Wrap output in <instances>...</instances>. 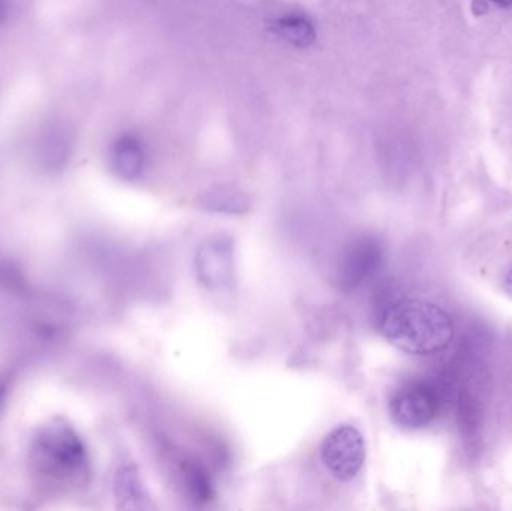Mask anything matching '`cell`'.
I'll list each match as a JSON object with an SVG mask.
<instances>
[{
  "instance_id": "6da1fadb",
  "label": "cell",
  "mask_w": 512,
  "mask_h": 511,
  "mask_svg": "<svg viewBox=\"0 0 512 511\" xmlns=\"http://www.w3.org/2000/svg\"><path fill=\"white\" fill-rule=\"evenodd\" d=\"M384 338L411 356H435L453 344V318L441 306L421 299L391 303L379 321Z\"/></svg>"
},
{
  "instance_id": "7a4b0ae2",
  "label": "cell",
  "mask_w": 512,
  "mask_h": 511,
  "mask_svg": "<svg viewBox=\"0 0 512 511\" xmlns=\"http://www.w3.org/2000/svg\"><path fill=\"white\" fill-rule=\"evenodd\" d=\"M36 470L45 476L71 477L87 465L83 441L62 422H53L39 432L32 447Z\"/></svg>"
},
{
  "instance_id": "3957f363",
  "label": "cell",
  "mask_w": 512,
  "mask_h": 511,
  "mask_svg": "<svg viewBox=\"0 0 512 511\" xmlns=\"http://www.w3.org/2000/svg\"><path fill=\"white\" fill-rule=\"evenodd\" d=\"M442 396L438 387L427 381L405 384L391 396L388 410L397 426L409 431L427 428L439 416Z\"/></svg>"
},
{
  "instance_id": "277c9868",
  "label": "cell",
  "mask_w": 512,
  "mask_h": 511,
  "mask_svg": "<svg viewBox=\"0 0 512 511\" xmlns=\"http://www.w3.org/2000/svg\"><path fill=\"white\" fill-rule=\"evenodd\" d=\"M321 459L337 480L351 482L366 461V441L354 426H337L322 441Z\"/></svg>"
},
{
  "instance_id": "5b68a950",
  "label": "cell",
  "mask_w": 512,
  "mask_h": 511,
  "mask_svg": "<svg viewBox=\"0 0 512 511\" xmlns=\"http://www.w3.org/2000/svg\"><path fill=\"white\" fill-rule=\"evenodd\" d=\"M195 275L207 290L230 288L236 275L233 240L218 236L201 243L195 254Z\"/></svg>"
},
{
  "instance_id": "8992f818",
  "label": "cell",
  "mask_w": 512,
  "mask_h": 511,
  "mask_svg": "<svg viewBox=\"0 0 512 511\" xmlns=\"http://www.w3.org/2000/svg\"><path fill=\"white\" fill-rule=\"evenodd\" d=\"M382 258L384 254L378 240L373 237L354 240L340 257L336 284L345 293L357 290L378 272Z\"/></svg>"
},
{
  "instance_id": "52a82bcc",
  "label": "cell",
  "mask_w": 512,
  "mask_h": 511,
  "mask_svg": "<svg viewBox=\"0 0 512 511\" xmlns=\"http://www.w3.org/2000/svg\"><path fill=\"white\" fill-rule=\"evenodd\" d=\"M111 162L122 179L137 180L146 167V149L140 138L132 134L117 138L111 147Z\"/></svg>"
},
{
  "instance_id": "ba28073f",
  "label": "cell",
  "mask_w": 512,
  "mask_h": 511,
  "mask_svg": "<svg viewBox=\"0 0 512 511\" xmlns=\"http://www.w3.org/2000/svg\"><path fill=\"white\" fill-rule=\"evenodd\" d=\"M271 29L280 39L298 48L309 47L316 39L315 24L307 15L298 12L276 18Z\"/></svg>"
},
{
  "instance_id": "9c48e42d",
  "label": "cell",
  "mask_w": 512,
  "mask_h": 511,
  "mask_svg": "<svg viewBox=\"0 0 512 511\" xmlns=\"http://www.w3.org/2000/svg\"><path fill=\"white\" fill-rule=\"evenodd\" d=\"M180 479H182L183 488L188 492L192 501L198 504H206L212 501L213 485L206 468L195 461V459H183L180 462Z\"/></svg>"
},
{
  "instance_id": "30bf717a",
  "label": "cell",
  "mask_w": 512,
  "mask_h": 511,
  "mask_svg": "<svg viewBox=\"0 0 512 511\" xmlns=\"http://www.w3.org/2000/svg\"><path fill=\"white\" fill-rule=\"evenodd\" d=\"M117 497L125 507H140L146 500L143 485L134 467H126L117 474Z\"/></svg>"
},
{
  "instance_id": "8fae6325",
  "label": "cell",
  "mask_w": 512,
  "mask_h": 511,
  "mask_svg": "<svg viewBox=\"0 0 512 511\" xmlns=\"http://www.w3.org/2000/svg\"><path fill=\"white\" fill-rule=\"evenodd\" d=\"M204 203L207 209L222 213H242L248 207V200L242 192L225 188L215 189L207 194Z\"/></svg>"
},
{
  "instance_id": "7c38bea8",
  "label": "cell",
  "mask_w": 512,
  "mask_h": 511,
  "mask_svg": "<svg viewBox=\"0 0 512 511\" xmlns=\"http://www.w3.org/2000/svg\"><path fill=\"white\" fill-rule=\"evenodd\" d=\"M502 287H504L505 293L507 296H510L512 299V266L505 273L504 281H502Z\"/></svg>"
},
{
  "instance_id": "4fadbf2b",
  "label": "cell",
  "mask_w": 512,
  "mask_h": 511,
  "mask_svg": "<svg viewBox=\"0 0 512 511\" xmlns=\"http://www.w3.org/2000/svg\"><path fill=\"white\" fill-rule=\"evenodd\" d=\"M5 17H6L5 0H0V24H2L3 21H5Z\"/></svg>"
},
{
  "instance_id": "5bb4252c",
  "label": "cell",
  "mask_w": 512,
  "mask_h": 511,
  "mask_svg": "<svg viewBox=\"0 0 512 511\" xmlns=\"http://www.w3.org/2000/svg\"><path fill=\"white\" fill-rule=\"evenodd\" d=\"M487 2L495 3L498 6H508L511 5L512 0H487Z\"/></svg>"
},
{
  "instance_id": "9a60e30c",
  "label": "cell",
  "mask_w": 512,
  "mask_h": 511,
  "mask_svg": "<svg viewBox=\"0 0 512 511\" xmlns=\"http://www.w3.org/2000/svg\"><path fill=\"white\" fill-rule=\"evenodd\" d=\"M6 386L2 380H0V405H2L3 398H5Z\"/></svg>"
}]
</instances>
